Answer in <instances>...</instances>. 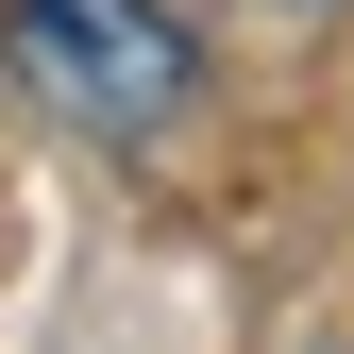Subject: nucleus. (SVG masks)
I'll use <instances>...</instances> for the list:
<instances>
[{"mask_svg":"<svg viewBox=\"0 0 354 354\" xmlns=\"http://www.w3.org/2000/svg\"><path fill=\"white\" fill-rule=\"evenodd\" d=\"M0 68H17L34 118H68L102 152H136L203 102V34L169 0H0Z\"/></svg>","mask_w":354,"mask_h":354,"instance_id":"f257e3e1","label":"nucleus"},{"mask_svg":"<svg viewBox=\"0 0 354 354\" xmlns=\"http://www.w3.org/2000/svg\"><path fill=\"white\" fill-rule=\"evenodd\" d=\"M270 17H321V0H270Z\"/></svg>","mask_w":354,"mask_h":354,"instance_id":"f03ea898","label":"nucleus"}]
</instances>
